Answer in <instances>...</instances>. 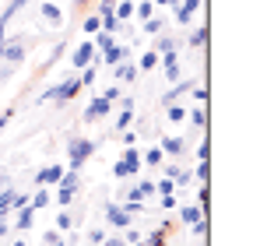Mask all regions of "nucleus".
<instances>
[{"instance_id":"nucleus-1","label":"nucleus","mask_w":260,"mask_h":246,"mask_svg":"<svg viewBox=\"0 0 260 246\" xmlns=\"http://www.w3.org/2000/svg\"><path fill=\"white\" fill-rule=\"evenodd\" d=\"M95 141H88V137H71V144H67V169H74V172H81V165L95 155Z\"/></svg>"},{"instance_id":"nucleus-2","label":"nucleus","mask_w":260,"mask_h":246,"mask_svg":"<svg viewBox=\"0 0 260 246\" xmlns=\"http://www.w3.org/2000/svg\"><path fill=\"white\" fill-rule=\"evenodd\" d=\"M78 91H81V81H78V78H67V81L56 84V88L43 91V95H39V102H56V106H63V102H71Z\"/></svg>"},{"instance_id":"nucleus-3","label":"nucleus","mask_w":260,"mask_h":246,"mask_svg":"<svg viewBox=\"0 0 260 246\" xmlns=\"http://www.w3.org/2000/svg\"><path fill=\"white\" fill-rule=\"evenodd\" d=\"M141 155H137V148H134V144H130L127 151H123V159H120V162L113 165V176H116V179H127V176H137V172H141Z\"/></svg>"},{"instance_id":"nucleus-4","label":"nucleus","mask_w":260,"mask_h":246,"mask_svg":"<svg viewBox=\"0 0 260 246\" xmlns=\"http://www.w3.org/2000/svg\"><path fill=\"white\" fill-rule=\"evenodd\" d=\"M60 190H56V201L67 207L74 201V194H78V187H81V179H78V172L74 169H63V176H60V183H56Z\"/></svg>"},{"instance_id":"nucleus-5","label":"nucleus","mask_w":260,"mask_h":246,"mask_svg":"<svg viewBox=\"0 0 260 246\" xmlns=\"http://www.w3.org/2000/svg\"><path fill=\"white\" fill-rule=\"evenodd\" d=\"M106 218H109V225H116V229H127V225H134V214H130L123 204H106Z\"/></svg>"},{"instance_id":"nucleus-6","label":"nucleus","mask_w":260,"mask_h":246,"mask_svg":"<svg viewBox=\"0 0 260 246\" xmlns=\"http://www.w3.org/2000/svg\"><path fill=\"white\" fill-rule=\"evenodd\" d=\"M0 60H7V64L25 60V46H21V39H7V36H4V42H0Z\"/></svg>"},{"instance_id":"nucleus-7","label":"nucleus","mask_w":260,"mask_h":246,"mask_svg":"<svg viewBox=\"0 0 260 246\" xmlns=\"http://www.w3.org/2000/svg\"><path fill=\"white\" fill-rule=\"evenodd\" d=\"M109 109H113V102H106L102 95L91 99V106L85 109V123H95V120H102V116H109Z\"/></svg>"},{"instance_id":"nucleus-8","label":"nucleus","mask_w":260,"mask_h":246,"mask_svg":"<svg viewBox=\"0 0 260 246\" xmlns=\"http://www.w3.org/2000/svg\"><path fill=\"white\" fill-rule=\"evenodd\" d=\"M71 60H74V71L88 67V64L95 60V42H91V39H88V42H81V46L74 49V56H71Z\"/></svg>"},{"instance_id":"nucleus-9","label":"nucleus","mask_w":260,"mask_h":246,"mask_svg":"<svg viewBox=\"0 0 260 246\" xmlns=\"http://www.w3.org/2000/svg\"><path fill=\"white\" fill-rule=\"evenodd\" d=\"M60 176H63V165H46V169H39V172H36V187H46V183H49V187H53V183H60Z\"/></svg>"},{"instance_id":"nucleus-10","label":"nucleus","mask_w":260,"mask_h":246,"mask_svg":"<svg viewBox=\"0 0 260 246\" xmlns=\"http://www.w3.org/2000/svg\"><path fill=\"white\" fill-rule=\"evenodd\" d=\"M32 222H36V207H18V211H14V229H18V232H28V229H32Z\"/></svg>"},{"instance_id":"nucleus-11","label":"nucleus","mask_w":260,"mask_h":246,"mask_svg":"<svg viewBox=\"0 0 260 246\" xmlns=\"http://www.w3.org/2000/svg\"><path fill=\"white\" fill-rule=\"evenodd\" d=\"M162 78L169 84L179 81V60H176V53H162Z\"/></svg>"},{"instance_id":"nucleus-12","label":"nucleus","mask_w":260,"mask_h":246,"mask_svg":"<svg viewBox=\"0 0 260 246\" xmlns=\"http://www.w3.org/2000/svg\"><path fill=\"white\" fill-rule=\"evenodd\" d=\"M204 214H208V211L201 204H183L179 207V222H183V225H193V222H201Z\"/></svg>"},{"instance_id":"nucleus-13","label":"nucleus","mask_w":260,"mask_h":246,"mask_svg":"<svg viewBox=\"0 0 260 246\" xmlns=\"http://www.w3.org/2000/svg\"><path fill=\"white\" fill-rule=\"evenodd\" d=\"M127 56H130V46H109V49L102 53V60H106L109 67H116V64H123Z\"/></svg>"},{"instance_id":"nucleus-14","label":"nucleus","mask_w":260,"mask_h":246,"mask_svg":"<svg viewBox=\"0 0 260 246\" xmlns=\"http://www.w3.org/2000/svg\"><path fill=\"white\" fill-rule=\"evenodd\" d=\"M14 197H18V187H11V183H7V187L0 190V218H7V214H11V207H14Z\"/></svg>"},{"instance_id":"nucleus-15","label":"nucleus","mask_w":260,"mask_h":246,"mask_svg":"<svg viewBox=\"0 0 260 246\" xmlns=\"http://www.w3.org/2000/svg\"><path fill=\"white\" fill-rule=\"evenodd\" d=\"M190 88H193V81H183V78H179V81H173V88H169V91L162 95V102L169 106V102H176L179 95H190Z\"/></svg>"},{"instance_id":"nucleus-16","label":"nucleus","mask_w":260,"mask_h":246,"mask_svg":"<svg viewBox=\"0 0 260 246\" xmlns=\"http://www.w3.org/2000/svg\"><path fill=\"white\" fill-rule=\"evenodd\" d=\"M166 236H169V222H166L162 229H155L151 236H141V243H137V246H166Z\"/></svg>"},{"instance_id":"nucleus-17","label":"nucleus","mask_w":260,"mask_h":246,"mask_svg":"<svg viewBox=\"0 0 260 246\" xmlns=\"http://www.w3.org/2000/svg\"><path fill=\"white\" fill-rule=\"evenodd\" d=\"M91 42H95V53H106L109 46H116V36H113V32H102V28H99Z\"/></svg>"},{"instance_id":"nucleus-18","label":"nucleus","mask_w":260,"mask_h":246,"mask_svg":"<svg viewBox=\"0 0 260 246\" xmlns=\"http://www.w3.org/2000/svg\"><path fill=\"white\" fill-rule=\"evenodd\" d=\"M158 148H162L166 155H183V151H186V144H183L179 137H162V144H158Z\"/></svg>"},{"instance_id":"nucleus-19","label":"nucleus","mask_w":260,"mask_h":246,"mask_svg":"<svg viewBox=\"0 0 260 246\" xmlns=\"http://www.w3.org/2000/svg\"><path fill=\"white\" fill-rule=\"evenodd\" d=\"M166 176L173 179L176 187H186V183H190V172H186V169H179V165H166Z\"/></svg>"},{"instance_id":"nucleus-20","label":"nucleus","mask_w":260,"mask_h":246,"mask_svg":"<svg viewBox=\"0 0 260 246\" xmlns=\"http://www.w3.org/2000/svg\"><path fill=\"white\" fill-rule=\"evenodd\" d=\"M176 46H179V42H176L173 36H162V32H158V42H155V53H158V56H162V53H176Z\"/></svg>"},{"instance_id":"nucleus-21","label":"nucleus","mask_w":260,"mask_h":246,"mask_svg":"<svg viewBox=\"0 0 260 246\" xmlns=\"http://www.w3.org/2000/svg\"><path fill=\"white\" fill-rule=\"evenodd\" d=\"M43 18L49 21V25H53V28L63 21V14H60V7H56V4H43Z\"/></svg>"},{"instance_id":"nucleus-22","label":"nucleus","mask_w":260,"mask_h":246,"mask_svg":"<svg viewBox=\"0 0 260 246\" xmlns=\"http://www.w3.org/2000/svg\"><path fill=\"white\" fill-rule=\"evenodd\" d=\"M116 78H120V81H134V78H137V67H134L130 60L116 64Z\"/></svg>"},{"instance_id":"nucleus-23","label":"nucleus","mask_w":260,"mask_h":246,"mask_svg":"<svg viewBox=\"0 0 260 246\" xmlns=\"http://www.w3.org/2000/svg\"><path fill=\"white\" fill-rule=\"evenodd\" d=\"M56 229H60V232H71V229H74V211L63 207V211L56 214Z\"/></svg>"},{"instance_id":"nucleus-24","label":"nucleus","mask_w":260,"mask_h":246,"mask_svg":"<svg viewBox=\"0 0 260 246\" xmlns=\"http://www.w3.org/2000/svg\"><path fill=\"white\" fill-rule=\"evenodd\" d=\"M46 204H49V190H46V187H39V190L32 194V201H28V207H36V211H39V207H46Z\"/></svg>"},{"instance_id":"nucleus-25","label":"nucleus","mask_w":260,"mask_h":246,"mask_svg":"<svg viewBox=\"0 0 260 246\" xmlns=\"http://www.w3.org/2000/svg\"><path fill=\"white\" fill-rule=\"evenodd\" d=\"M141 162L144 165H162L166 162V151H162V148H151L148 155H141Z\"/></svg>"},{"instance_id":"nucleus-26","label":"nucleus","mask_w":260,"mask_h":246,"mask_svg":"<svg viewBox=\"0 0 260 246\" xmlns=\"http://www.w3.org/2000/svg\"><path fill=\"white\" fill-rule=\"evenodd\" d=\"M155 67H158V53L151 49V53H144V56H141V64H137V71H155Z\"/></svg>"},{"instance_id":"nucleus-27","label":"nucleus","mask_w":260,"mask_h":246,"mask_svg":"<svg viewBox=\"0 0 260 246\" xmlns=\"http://www.w3.org/2000/svg\"><path fill=\"white\" fill-rule=\"evenodd\" d=\"M95 78H99V71H95V64H88V67H81V88H88V84H95Z\"/></svg>"},{"instance_id":"nucleus-28","label":"nucleus","mask_w":260,"mask_h":246,"mask_svg":"<svg viewBox=\"0 0 260 246\" xmlns=\"http://www.w3.org/2000/svg\"><path fill=\"white\" fill-rule=\"evenodd\" d=\"M113 14H116V21H127L130 14H134V4H130V0H123V4H116V7H113Z\"/></svg>"},{"instance_id":"nucleus-29","label":"nucleus","mask_w":260,"mask_h":246,"mask_svg":"<svg viewBox=\"0 0 260 246\" xmlns=\"http://www.w3.org/2000/svg\"><path fill=\"white\" fill-rule=\"evenodd\" d=\"M190 123H193L197 130H204V127H208V113H204V106H197V109L190 113Z\"/></svg>"},{"instance_id":"nucleus-30","label":"nucleus","mask_w":260,"mask_h":246,"mask_svg":"<svg viewBox=\"0 0 260 246\" xmlns=\"http://www.w3.org/2000/svg\"><path fill=\"white\" fill-rule=\"evenodd\" d=\"M193 176H197L201 183H208V176H211V159H204V162H197V169H193Z\"/></svg>"},{"instance_id":"nucleus-31","label":"nucleus","mask_w":260,"mask_h":246,"mask_svg":"<svg viewBox=\"0 0 260 246\" xmlns=\"http://www.w3.org/2000/svg\"><path fill=\"white\" fill-rule=\"evenodd\" d=\"M151 14H155V4H151V0H141V4H137V18H141V21H148Z\"/></svg>"},{"instance_id":"nucleus-32","label":"nucleus","mask_w":260,"mask_h":246,"mask_svg":"<svg viewBox=\"0 0 260 246\" xmlns=\"http://www.w3.org/2000/svg\"><path fill=\"white\" fill-rule=\"evenodd\" d=\"M25 4H28V0H11V4L4 7V14H0V21H11V18H14V11H18V7H25Z\"/></svg>"},{"instance_id":"nucleus-33","label":"nucleus","mask_w":260,"mask_h":246,"mask_svg":"<svg viewBox=\"0 0 260 246\" xmlns=\"http://www.w3.org/2000/svg\"><path fill=\"white\" fill-rule=\"evenodd\" d=\"M197 204L208 211V204H211V187L208 183H201V190H197Z\"/></svg>"},{"instance_id":"nucleus-34","label":"nucleus","mask_w":260,"mask_h":246,"mask_svg":"<svg viewBox=\"0 0 260 246\" xmlns=\"http://www.w3.org/2000/svg\"><path fill=\"white\" fill-rule=\"evenodd\" d=\"M81 28H85L88 36H95V32L102 28V21H99V14H91V18H85V21H81Z\"/></svg>"},{"instance_id":"nucleus-35","label":"nucleus","mask_w":260,"mask_h":246,"mask_svg":"<svg viewBox=\"0 0 260 246\" xmlns=\"http://www.w3.org/2000/svg\"><path fill=\"white\" fill-rule=\"evenodd\" d=\"M166 116H169L173 123H183V120H186V109H183V106H169V109H166Z\"/></svg>"},{"instance_id":"nucleus-36","label":"nucleus","mask_w":260,"mask_h":246,"mask_svg":"<svg viewBox=\"0 0 260 246\" xmlns=\"http://www.w3.org/2000/svg\"><path fill=\"white\" fill-rule=\"evenodd\" d=\"M190 95H193L197 106H208V88H204V84H201V88H190Z\"/></svg>"},{"instance_id":"nucleus-37","label":"nucleus","mask_w":260,"mask_h":246,"mask_svg":"<svg viewBox=\"0 0 260 246\" xmlns=\"http://www.w3.org/2000/svg\"><path fill=\"white\" fill-rule=\"evenodd\" d=\"M130 123H134V109H123V113L116 116V127H120V130H127Z\"/></svg>"},{"instance_id":"nucleus-38","label":"nucleus","mask_w":260,"mask_h":246,"mask_svg":"<svg viewBox=\"0 0 260 246\" xmlns=\"http://www.w3.org/2000/svg\"><path fill=\"white\" fill-rule=\"evenodd\" d=\"M204 42H208V28H197V32L190 36V46H197V49H201Z\"/></svg>"},{"instance_id":"nucleus-39","label":"nucleus","mask_w":260,"mask_h":246,"mask_svg":"<svg viewBox=\"0 0 260 246\" xmlns=\"http://www.w3.org/2000/svg\"><path fill=\"white\" fill-rule=\"evenodd\" d=\"M144 32H148V36H158V32H162V21H158V18H148V21H144Z\"/></svg>"},{"instance_id":"nucleus-40","label":"nucleus","mask_w":260,"mask_h":246,"mask_svg":"<svg viewBox=\"0 0 260 246\" xmlns=\"http://www.w3.org/2000/svg\"><path fill=\"white\" fill-rule=\"evenodd\" d=\"M123 243H130V246H137V243H141V232H137L134 225H127V236H123Z\"/></svg>"},{"instance_id":"nucleus-41","label":"nucleus","mask_w":260,"mask_h":246,"mask_svg":"<svg viewBox=\"0 0 260 246\" xmlns=\"http://www.w3.org/2000/svg\"><path fill=\"white\" fill-rule=\"evenodd\" d=\"M155 190H158V194H173V190H176V183L169 179V176H166L162 183H155Z\"/></svg>"},{"instance_id":"nucleus-42","label":"nucleus","mask_w":260,"mask_h":246,"mask_svg":"<svg viewBox=\"0 0 260 246\" xmlns=\"http://www.w3.org/2000/svg\"><path fill=\"white\" fill-rule=\"evenodd\" d=\"M102 239H106L102 229H91V232H88V243H91V246H102Z\"/></svg>"},{"instance_id":"nucleus-43","label":"nucleus","mask_w":260,"mask_h":246,"mask_svg":"<svg viewBox=\"0 0 260 246\" xmlns=\"http://www.w3.org/2000/svg\"><path fill=\"white\" fill-rule=\"evenodd\" d=\"M204 159H211V144L208 141H201V148H197V162H204Z\"/></svg>"},{"instance_id":"nucleus-44","label":"nucleus","mask_w":260,"mask_h":246,"mask_svg":"<svg viewBox=\"0 0 260 246\" xmlns=\"http://www.w3.org/2000/svg\"><path fill=\"white\" fill-rule=\"evenodd\" d=\"M176 207V197L173 194H162V211H173Z\"/></svg>"},{"instance_id":"nucleus-45","label":"nucleus","mask_w":260,"mask_h":246,"mask_svg":"<svg viewBox=\"0 0 260 246\" xmlns=\"http://www.w3.org/2000/svg\"><path fill=\"white\" fill-rule=\"evenodd\" d=\"M102 246H127V243H123V236H106Z\"/></svg>"},{"instance_id":"nucleus-46","label":"nucleus","mask_w":260,"mask_h":246,"mask_svg":"<svg viewBox=\"0 0 260 246\" xmlns=\"http://www.w3.org/2000/svg\"><path fill=\"white\" fill-rule=\"evenodd\" d=\"M60 239H63V236H60V229H49V232H46V243H49V246L60 243Z\"/></svg>"},{"instance_id":"nucleus-47","label":"nucleus","mask_w":260,"mask_h":246,"mask_svg":"<svg viewBox=\"0 0 260 246\" xmlns=\"http://www.w3.org/2000/svg\"><path fill=\"white\" fill-rule=\"evenodd\" d=\"M63 53H67V46H56V49H53V53H49V64H56V60H60V56H63Z\"/></svg>"},{"instance_id":"nucleus-48","label":"nucleus","mask_w":260,"mask_h":246,"mask_svg":"<svg viewBox=\"0 0 260 246\" xmlns=\"http://www.w3.org/2000/svg\"><path fill=\"white\" fill-rule=\"evenodd\" d=\"M102 99H106V102H116V99H120V88H106V95H102Z\"/></svg>"},{"instance_id":"nucleus-49","label":"nucleus","mask_w":260,"mask_h":246,"mask_svg":"<svg viewBox=\"0 0 260 246\" xmlns=\"http://www.w3.org/2000/svg\"><path fill=\"white\" fill-rule=\"evenodd\" d=\"M123 144H127V148H130V144H137V134H134V130H123Z\"/></svg>"},{"instance_id":"nucleus-50","label":"nucleus","mask_w":260,"mask_h":246,"mask_svg":"<svg viewBox=\"0 0 260 246\" xmlns=\"http://www.w3.org/2000/svg\"><path fill=\"white\" fill-rule=\"evenodd\" d=\"M11 116H14V109H7V113H0V130H4V127L11 123Z\"/></svg>"},{"instance_id":"nucleus-51","label":"nucleus","mask_w":260,"mask_h":246,"mask_svg":"<svg viewBox=\"0 0 260 246\" xmlns=\"http://www.w3.org/2000/svg\"><path fill=\"white\" fill-rule=\"evenodd\" d=\"M7 232H11V225H7V218H0V239H4Z\"/></svg>"},{"instance_id":"nucleus-52","label":"nucleus","mask_w":260,"mask_h":246,"mask_svg":"<svg viewBox=\"0 0 260 246\" xmlns=\"http://www.w3.org/2000/svg\"><path fill=\"white\" fill-rule=\"evenodd\" d=\"M7 78H11V64H7V67H0V84L7 81Z\"/></svg>"},{"instance_id":"nucleus-53","label":"nucleus","mask_w":260,"mask_h":246,"mask_svg":"<svg viewBox=\"0 0 260 246\" xmlns=\"http://www.w3.org/2000/svg\"><path fill=\"white\" fill-rule=\"evenodd\" d=\"M7 183H11V176H7V172H0V190H4Z\"/></svg>"},{"instance_id":"nucleus-54","label":"nucleus","mask_w":260,"mask_h":246,"mask_svg":"<svg viewBox=\"0 0 260 246\" xmlns=\"http://www.w3.org/2000/svg\"><path fill=\"white\" fill-rule=\"evenodd\" d=\"M4 28H7V21H0V42H4Z\"/></svg>"},{"instance_id":"nucleus-55","label":"nucleus","mask_w":260,"mask_h":246,"mask_svg":"<svg viewBox=\"0 0 260 246\" xmlns=\"http://www.w3.org/2000/svg\"><path fill=\"white\" fill-rule=\"evenodd\" d=\"M53 246H67V243H63V239H60V243H53Z\"/></svg>"},{"instance_id":"nucleus-56","label":"nucleus","mask_w":260,"mask_h":246,"mask_svg":"<svg viewBox=\"0 0 260 246\" xmlns=\"http://www.w3.org/2000/svg\"><path fill=\"white\" fill-rule=\"evenodd\" d=\"M74 4H88V0H74Z\"/></svg>"},{"instance_id":"nucleus-57","label":"nucleus","mask_w":260,"mask_h":246,"mask_svg":"<svg viewBox=\"0 0 260 246\" xmlns=\"http://www.w3.org/2000/svg\"><path fill=\"white\" fill-rule=\"evenodd\" d=\"M14 246H25V243H14Z\"/></svg>"}]
</instances>
